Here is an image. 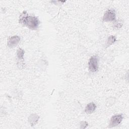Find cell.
<instances>
[{
  "mask_svg": "<svg viewBox=\"0 0 129 129\" xmlns=\"http://www.w3.org/2000/svg\"><path fill=\"white\" fill-rule=\"evenodd\" d=\"M19 23L31 30H36L38 28L40 22L36 17L24 11L19 16Z\"/></svg>",
  "mask_w": 129,
  "mask_h": 129,
  "instance_id": "1",
  "label": "cell"
},
{
  "mask_svg": "<svg viewBox=\"0 0 129 129\" xmlns=\"http://www.w3.org/2000/svg\"><path fill=\"white\" fill-rule=\"evenodd\" d=\"M88 68L91 72H96L98 70V57L92 56L88 61Z\"/></svg>",
  "mask_w": 129,
  "mask_h": 129,
  "instance_id": "2",
  "label": "cell"
},
{
  "mask_svg": "<svg viewBox=\"0 0 129 129\" xmlns=\"http://www.w3.org/2000/svg\"><path fill=\"white\" fill-rule=\"evenodd\" d=\"M116 14L114 10L109 9L107 10L104 14L102 20L103 22H112L115 20Z\"/></svg>",
  "mask_w": 129,
  "mask_h": 129,
  "instance_id": "3",
  "label": "cell"
},
{
  "mask_svg": "<svg viewBox=\"0 0 129 129\" xmlns=\"http://www.w3.org/2000/svg\"><path fill=\"white\" fill-rule=\"evenodd\" d=\"M123 119V115L121 114H115L113 115L110 120L109 126L112 127L119 124Z\"/></svg>",
  "mask_w": 129,
  "mask_h": 129,
  "instance_id": "4",
  "label": "cell"
},
{
  "mask_svg": "<svg viewBox=\"0 0 129 129\" xmlns=\"http://www.w3.org/2000/svg\"><path fill=\"white\" fill-rule=\"evenodd\" d=\"M20 41V37L18 35L11 36L8 39L7 45L10 48H14L16 47Z\"/></svg>",
  "mask_w": 129,
  "mask_h": 129,
  "instance_id": "5",
  "label": "cell"
},
{
  "mask_svg": "<svg viewBox=\"0 0 129 129\" xmlns=\"http://www.w3.org/2000/svg\"><path fill=\"white\" fill-rule=\"evenodd\" d=\"M96 105L93 102H90L88 103L85 107V112L87 114L92 113L96 109Z\"/></svg>",
  "mask_w": 129,
  "mask_h": 129,
  "instance_id": "6",
  "label": "cell"
},
{
  "mask_svg": "<svg viewBox=\"0 0 129 129\" xmlns=\"http://www.w3.org/2000/svg\"><path fill=\"white\" fill-rule=\"evenodd\" d=\"M39 119V116L36 114H32L28 117V121L31 126L35 125Z\"/></svg>",
  "mask_w": 129,
  "mask_h": 129,
  "instance_id": "7",
  "label": "cell"
},
{
  "mask_svg": "<svg viewBox=\"0 0 129 129\" xmlns=\"http://www.w3.org/2000/svg\"><path fill=\"white\" fill-rule=\"evenodd\" d=\"M116 41V38L114 36L111 35V36H109L107 40L106 43V47H107L111 45L112 44H114Z\"/></svg>",
  "mask_w": 129,
  "mask_h": 129,
  "instance_id": "8",
  "label": "cell"
},
{
  "mask_svg": "<svg viewBox=\"0 0 129 129\" xmlns=\"http://www.w3.org/2000/svg\"><path fill=\"white\" fill-rule=\"evenodd\" d=\"M24 53L25 51L24 50L21 48H18V49L17 50V55L18 58L20 59V60H23L24 59Z\"/></svg>",
  "mask_w": 129,
  "mask_h": 129,
  "instance_id": "9",
  "label": "cell"
},
{
  "mask_svg": "<svg viewBox=\"0 0 129 129\" xmlns=\"http://www.w3.org/2000/svg\"><path fill=\"white\" fill-rule=\"evenodd\" d=\"M122 25V23L120 20L115 21L113 23V27L115 29H119L121 27Z\"/></svg>",
  "mask_w": 129,
  "mask_h": 129,
  "instance_id": "10",
  "label": "cell"
},
{
  "mask_svg": "<svg viewBox=\"0 0 129 129\" xmlns=\"http://www.w3.org/2000/svg\"><path fill=\"white\" fill-rule=\"evenodd\" d=\"M88 124L86 121H82L80 124V128H84L88 126Z\"/></svg>",
  "mask_w": 129,
  "mask_h": 129,
  "instance_id": "11",
  "label": "cell"
}]
</instances>
